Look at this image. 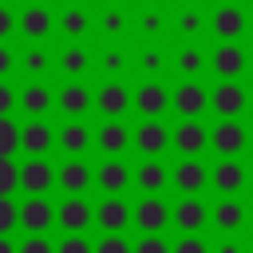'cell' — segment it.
<instances>
[{"mask_svg": "<svg viewBox=\"0 0 253 253\" xmlns=\"http://www.w3.org/2000/svg\"><path fill=\"white\" fill-rule=\"evenodd\" d=\"M55 221L63 225V233H83L91 221H95V210L83 194H67L59 206H55Z\"/></svg>", "mask_w": 253, "mask_h": 253, "instance_id": "obj_1", "label": "cell"}, {"mask_svg": "<svg viewBox=\"0 0 253 253\" xmlns=\"http://www.w3.org/2000/svg\"><path fill=\"white\" fill-rule=\"evenodd\" d=\"M170 107H174L182 119H198V115L210 107V91H206L198 79H186V83H178V87L170 91Z\"/></svg>", "mask_w": 253, "mask_h": 253, "instance_id": "obj_2", "label": "cell"}, {"mask_svg": "<svg viewBox=\"0 0 253 253\" xmlns=\"http://www.w3.org/2000/svg\"><path fill=\"white\" fill-rule=\"evenodd\" d=\"M245 142H249V130H245L237 119H217V126L210 130V146H213L221 158L241 154V150H245Z\"/></svg>", "mask_w": 253, "mask_h": 253, "instance_id": "obj_3", "label": "cell"}, {"mask_svg": "<svg viewBox=\"0 0 253 253\" xmlns=\"http://www.w3.org/2000/svg\"><path fill=\"white\" fill-rule=\"evenodd\" d=\"M210 63H213V71H217L221 79H237V75L249 67V51H245L237 40H221V43L213 47Z\"/></svg>", "mask_w": 253, "mask_h": 253, "instance_id": "obj_4", "label": "cell"}, {"mask_svg": "<svg viewBox=\"0 0 253 253\" xmlns=\"http://www.w3.org/2000/svg\"><path fill=\"white\" fill-rule=\"evenodd\" d=\"M210 107H213L221 119H237V111L249 107V91H245L237 79H221V83L210 91Z\"/></svg>", "mask_w": 253, "mask_h": 253, "instance_id": "obj_5", "label": "cell"}, {"mask_svg": "<svg viewBox=\"0 0 253 253\" xmlns=\"http://www.w3.org/2000/svg\"><path fill=\"white\" fill-rule=\"evenodd\" d=\"M130 221H134L138 229H146V233H162V229L170 225V206H166L158 194H146V198L130 210Z\"/></svg>", "mask_w": 253, "mask_h": 253, "instance_id": "obj_6", "label": "cell"}, {"mask_svg": "<svg viewBox=\"0 0 253 253\" xmlns=\"http://www.w3.org/2000/svg\"><path fill=\"white\" fill-rule=\"evenodd\" d=\"M51 146H55V130H51V123H43V119H28V123L20 126V150H28V158H43Z\"/></svg>", "mask_w": 253, "mask_h": 253, "instance_id": "obj_7", "label": "cell"}, {"mask_svg": "<svg viewBox=\"0 0 253 253\" xmlns=\"http://www.w3.org/2000/svg\"><path fill=\"white\" fill-rule=\"evenodd\" d=\"M170 221H174L182 233H198V229L210 221V210H206V202H202L198 194H186L178 206H170Z\"/></svg>", "mask_w": 253, "mask_h": 253, "instance_id": "obj_8", "label": "cell"}, {"mask_svg": "<svg viewBox=\"0 0 253 253\" xmlns=\"http://www.w3.org/2000/svg\"><path fill=\"white\" fill-rule=\"evenodd\" d=\"M51 186H55V166L47 158H24V166H20V190L47 194Z\"/></svg>", "mask_w": 253, "mask_h": 253, "instance_id": "obj_9", "label": "cell"}, {"mask_svg": "<svg viewBox=\"0 0 253 253\" xmlns=\"http://www.w3.org/2000/svg\"><path fill=\"white\" fill-rule=\"evenodd\" d=\"M51 221H55V206H51L43 194H28V202L20 206V225H24L28 233H43Z\"/></svg>", "mask_w": 253, "mask_h": 253, "instance_id": "obj_10", "label": "cell"}, {"mask_svg": "<svg viewBox=\"0 0 253 253\" xmlns=\"http://www.w3.org/2000/svg\"><path fill=\"white\" fill-rule=\"evenodd\" d=\"M95 221H99L107 233H123V229L130 225V206H126V198L107 194V198L95 206Z\"/></svg>", "mask_w": 253, "mask_h": 253, "instance_id": "obj_11", "label": "cell"}, {"mask_svg": "<svg viewBox=\"0 0 253 253\" xmlns=\"http://www.w3.org/2000/svg\"><path fill=\"white\" fill-rule=\"evenodd\" d=\"M51 24H55V20H51V12H47L43 0H28V8L16 16V28H20L28 40H43V36L51 32Z\"/></svg>", "mask_w": 253, "mask_h": 253, "instance_id": "obj_12", "label": "cell"}, {"mask_svg": "<svg viewBox=\"0 0 253 253\" xmlns=\"http://www.w3.org/2000/svg\"><path fill=\"white\" fill-rule=\"evenodd\" d=\"M130 138H134V146H138L146 158H158V154L170 146V130H166L158 119H146V123H138Z\"/></svg>", "mask_w": 253, "mask_h": 253, "instance_id": "obj_13", "label": "cell"}, {"mask_svg": "<svg viewBox=\"0 0 253 253\" xmlns=\"http://www.w3.org/2000/svg\"><path fill=\"white\" fill-rule=\"evenodd\" d=\"M170 142L186 154V158H194L198 150H206L210 146V130L198 123V119H182L178 126H174V134H170Z\"/></svg>", "mask_w": 253, "mask_h": 253, "instance_id": "obj_14", "label": "cell"}, {"mask_svg": "<svg viewBox=\"0 0 253 253\" xmlns=\"http://www.w3.org/2000/svg\"><path fill=\"white\" fill-rule=\"evenodd\" d=\"M91 178H95V170L83 158H63V166H55V186L67 194H83L91 186Z\"/></svg>", "mask_w": 253, "mask_h": 253, "instance_id": "obj_15", "label": "cell"}, {"mask_svg": "<svg viewBox=\"0 0 253 253\" xmlns=\"http://www.w3.org/2000/svg\"><path fill=\"white\" fill-rule=\"evenodd\" d=\"M210 182H213L221 194H237V190L249 182V170H245L237 158H217L213 170H210Z\"/></svg>", "mask_w": 253, "mask_h": 253, "instance_id": "obj_16", "label": "cell"}, {"mask_svg": "<svg viewBox=\"0 0 253 253\" xmlns=\"http://www.w3.org/2000/svg\"><path fill=\"white\" fill-rule=\"evenodd\" d=\"M170 182H174V190H182V194H198V190H206L210 170H206L198 158H182V162L170 170Z\"/></svg>", "mask_w": 253, "mask_h": 253, "instance_id": "obj_17", "label": "cell"}, {"mask_svg": "<svg viewBox=\"0 0 253 253\" xmlns=\"http://www.w3.org/2000/svg\"><path fill=\"white\" fill-rule=\"evenodd\" d=\"M210 28H213L221 40H237V36L249 28V16H245L237 4H217V12L210 16Z\"/></svg>", "mask_w": 253, "mask_h": 253, "instance_id": "obj_18", "label": "cell"}, {"mask_svg": "<svg viewBox=\"0 0 253 253\" xmlns=\"http://www.w3.org/2000/svg\"><path fill=\"white\" fill-rule=\"evenodd\" d=\"M95 142H99V150H103L107 158H119V154L126 150V142H130V130H126V123L107 119V123L95 130Z\"/></svg>", "mask_w": 253, "mask_h": 253, "instance_id": "obj_19", "label": "cell"}, {"mask_svg": "<svg viewBox=\"0 0 253 253\" xmlns=\"http://www.w3.org/2000/svg\"><path fill=\"white\" fill-rule=\"evenodd\" d=\"M126 103H130V91H126V83H119V79H107L99 91H95V107L103 111V115H123L126 111Z\"/></svg>", "mask_w": 253, "mask_h": 253, "instance_id": "obj_20", "label": "cell"}, {"mask_svg": "<svg viewBox=\"0 0 253 253\" xmlns=\"http://www.w3.org/2000/svg\"><path fill=\"white\" fill-rule=\"evenodd\" d=\"M134 174L126 170V162L123 158H103L99 162V170H95V182H99V190H107V194H119V190H126V182H130Z\"/></svg>", "mask_w": 253, "mask_h": 253, "instance_id": "obj_21", "label": "cell"}, {"mask_svg": "<svg viewBox=\"0 0 253 253\" xmlns=\"http://www.w3.org/2000/svg\"><path fill=\"white\" fill-rule=\"evenodd\" d=\"M134 107H138L146 119H154V115H162V111L170 107V91H166L162 83L150 79V83H142V87L134 91Z\"/></svg>", "mask_w": 253, "mask_h": 253, "instance_id": "obj_22", "label": "cell"}, {"mask_svg": "<svg viewBox=\"0 0 253 253\" xmlns=\"http://www.w3.org/2000/svg\"><path fill=\"white\" fill-rule=\"evenodd\" d=\"M55 146L63 150V154H71V158H79L87 146H91V130L83 126V123H63L59 130H55Z\"/></svg>", "mask_w": 253, "mask_h": 253, "instance_id": "obj_23", "label": "cell"}, {"mask_svg": "<svg viewBox=\"0 0 253 253\" xmlns=\"http://www.w3.org/2000/svg\"><path fill=\"white\" fill-rule=\"evenodd\" d=\"M91 103H95V99H91V91H87L83 83H63L59 95H55V107H59L63 115H83Z\"/></svg>", "mask_w": 253, "mask_h": 253, "instance_id": "obj_24", "label": "cell"}, {"mask_svg": "<svg viewBox=\"0 0 253 253\" xmlns=\"http://www.w3.org/2000/svg\"><path fill=\"white\" fill-rule=\"evenodd\" d=\"M134 182H138V190H146V194H158V190L170 182V170H166L158 158H142V166L134 170Z\"/></svg>", "mask_w": 253, "mask_h": 253, "instance_id": "obj_25", "label": "cell"}, {"mask_svg": "<svg viewBox=\"0 0 253 253\" xmlns=\"http://www.w3.org/2000/svg\"><path fill=\"white\" fill-rule=\"evenodd\" d=\"M210 217H213V225H217V229H225V233H229V229H237V225L245 221V206H241L233 194H225V198L213 206V213H210Z\"/></svg>", "mask_w": 253, "mask_h": 253, "instance_id": "obj_26", "label": "cell"}, {"mask_svg": "<svg viewBox=\"0 0 253 253\" xmlns=\"http://www.w3.org/2000/svg\"><path fill=\"white\" fill-rule=\"evenodd\" d=\"M20 103H24V111H28L32 119H40L43 111H51V107H55V95H51L43 83H28V87L20 91Z\"/></svg>", "mask_w": 253, "mask_h": 253, "instance_id": "obj_27", "label": "cell"}, {"mask_svg": "<svg viewBox=\"0 0 253 253\" xmlns=\"http://www.w3.org/2000/svg\"><path fill=\"white\" fill-rule=\"evenodd\" d=\"M59 28H63L67 36H83V32L91 28V12H87L83 4H67V8L59 12Z\"/></svg>", "mask_w": 253, "mask_h": 253, "instance_id": "obj_28", "label": "cell"}, {"mask_svg": "<svg viewBox=\"0 0 253 253\" xmlns=\"http://www.w3.org/2000/svg\"><path fill=\"white\" fill-rule=\"evenodd\" d=\"M87 63H91V51H87L83 43H67V47L59 51V67H63L67 75H83Z\"/></svg>", "mask_w": 253, "mask_h": 253, "instance_id": "obj_29", "label": "cell"}, {"mask_svg": "<svg viewBox=\"0 0 253 253\" xmlns=\"http://www.w3.org/2000/svg\"><path fill=\"white\" fill-rule=\"evenodd\" d=\"M16 150H20V126L8 115H0V158H12Z\"/></svg>", "mask_w": 253, "mask_h": 253, "instance_id": "obj_30", "label": "cell"}, {"mask_svg": "<svg viewBox=\"0 0 253 253\" xmlns=\"http://www.w3.org/2000/svg\"><path fill=\"white\" fill-rule=\"evenodd\" d=\"M178 67H182L186 79H194V75L206 67V55H202L198 47H182V51H178Z\"/></svg>", "mask_w": 253, "mask_h": 253, "instance_id": "obj_31", "label": "cell"}, {"mask_svg": "<svg viewBox=\"0 0 253 253\" xmlns=\"http://www.w3.org/2000/svg\"><path fill=\"white\" fill-rule=\"evenodd\" d=\"M12 190H20V166L12 158H0V198H8Z\"/></svg>", "mask_w": 253, "mask_h": 253, "instance_id": "obj_32", "label": "cell"}, {"mask_svg": "<svg viewBox=\"0 0 253 253\" xmlns=\"http://www.w3.org/2000/svg\"><path fill=\"white\" fill-rule=\"evenodd\" d=\"M95 253H134V245L123 237V233H107L95 241Z\"/></svg>", "mask_w": 253, "mask_h": 253, "instance_id": "obj_33", "label": "cell"}, {"mask_svg": "<svg viewBox=\"0 0 253 253\" xmlns=\"http://www.w3.org/2000/svg\"><path fill=\"white\" fill-rule=\"evenodd\" d=\"M55 253H95V245H91L83 233H63L59 245H55Z\"/></svg>", "mask_w": 253, "mask_h": 253, "instance_id": "obj_34", "label": "cell"}, {"mask_svg": "<svg viewBox=\"0 0 253 253\" xmlns=\"http://www.w3.org/2000/svg\"><path fill=\"white\" fill-rule=\"evenodd\" d=\"M12 225H20V206L8 194V198H0V233H8Z\"/></svg>", "mask_w": 253, "mask_h": 253, "instance_id": "obj_35", "label": "cell"}, {"mask_svg": "<svg viewBox=\"0 0 253 253\" xmlns=\"http://www.w3.org/2000/svg\"><path fill=\"white\" fill-rule=\"evenodd\" d=\"M99 28H103V32H111V36H115V32H123V28H126V12H119V8L111 4V8L99 16Z\"/></svg>", "mask_w": 253, "mask_h": 253, "instance_id": "obj_36", "label": "cell"}, {"mask_svg": "<svg viewBox=\"0 0 253 253\" xmlns=\"http://www.w3.org/2000/svg\"><path fill=\"white\" fill-rule=\"evenodd\" d=\"M134 253H170V241H162V233H142V241H134Z\"/></svg>", "mask_w": 253, "mask_h": 253, "instance_id": "obj_37", "label": "cell"}, {"mask_svg": "<svg viewBox=\"0 0 253 253\" xmlns=\"http://www.w3.org/2000/svg\"><path fill=\"white\" fill-rule=\"evenodd\" d=\"M170 253H210V249H206V241H202L198 233H182V237L170 245Z\"/></svg>", "mask_w": 253, "mask_h": 253, "instance_id": "obj_38", "label": "cell"}, {"mask_svg": "<svg viewBox=\"0 0 253 253\" xmlns=\"http://www.w3.org/2000/svg\"><path fill=\"white\" fill-rule=\"evenodd\" d=\"M16 253H55V245H51L43 233H28L24 245H16Z\"/></svg>", "mask_w": 253, "mask_h": 253, "instance_id": "obj_39", "label": "cell"}, {"mask_svg": "<svg viewBox=\"0 0 253 253\" xmlns=\"http://www.w3.org/2000/svg\"><path fill=\"white\" fill-rule=\"evenodd\" d=\"M24 67H28L32 75L47 71V51H43V47H28V55H24Z\"/></svg>", "mask_w": 253, "mask_h": 253, "instance_id": "obj_40", "label": "cell"}, {"mask_svg": "<svg viewBox=\"0 0 253 253\" xmlns=\"http://www.w3.org/2000/svg\"><path fill=\"white\" fill-rule=\"evenodd\" d=\"M202 24H206L202 12H194V8H186V12L178 16V28H182V32H202Z\"/></svg>", "mask_w": 253, "mask_h": 253, "instance_id": "obj_41", "label": "cell"}, {"mask_svg": "<svg viewBox=\"0 0 253 253\" xmlns=\"http://www.w3.org/2000/svg\"><path fill=\"white\" fill-rule=\"evenodd\" d=\"M12 32H16V12L0 4V43H4V40H8Z\"/></svg>", "mask_w": 253, "mask_h": 253, "instance_id": "obj_42", "label": "cell"}, {"mask_svg": "<svg viewBox=\"0 0 253 253\" xmlns=\"http://www.w3.org/2000/svg\"><path fill=\"white\" fill-rule=\"evenodd\" d=\"M126 63V51H119V47H111V51H103V67L107 71H119Z\"/></svg>", "mask_w": 253, "mask_h": 253, "instance_id": "obj_43", "label": "cell"}, {"mask_svg": "<svg viewBox=\"0 0 253 253\" xmlns=\"http://www.w3.org/2000/svg\"><path fill=\"white\" fill-rule=\"evenodd\" d=\"M12 107H16V91H12V87L0 79V115H8Z\"/></svg>", "mask_w": 253, "mask_h": 253, "instance_id": "obj_44", "label": "cell"}, {"mask_svg": "<svg viewBox=\"0 0 253 253\" xmlns=\"http://www.w3.org/2000/svg\"><path fill=\"white\" fill-rule=\"evenodd\" d=\"M12 59H16V55H12V47H8V43H0V79H4V75H8L12 67H16Z\"/></svg>", "mask_w": 253, "mask_h": 253, "instance_id": "obj_45", "label": "cell"}, {"mask_svg": "<svg viewBox=\"0 0 253 253\" xmlns=\"http://www.w3.org/2000/svg\"><path fill=\"white\" fill-rule=\"evenodd\" d=\"M158 28H162V16L146 12V16H142V32H158Z\"/></svg>", "mask_w": 253, "mask_h": 253, "instance_id": "obj_46", "label": "cell"}, {"mask_svg": "<svg viewBox=\"0 0 253 253\" xmlns=\"http://www.w3.org/2000/svg\"><path fill=\"white\" fill-rule=\"evenodd\" d=\"M158 63H162V55H158V51H142V67H146V71H154Z\"/></svg>", "mask_w": 253, "mask_h": 253, "instance_id": "obj_47", "label": "cell"}, {"mask_svg": "<svg viewBox=\"0 0 253 253\" xmlns=\"http://www.w3.org/2000/svg\"><path fill=\"white\" fill-rule=\"evenodd\" d=\"M0 253H16V245L8 241V233H0Z\"/></svg>", "mask_w": 253, "mask_h": 253, "instance_id": "obj_48", "label": "cell"}, {"mask_svg": "<svg viewBox=\"0 0 253 253\" xmlns=\"http://www.w3.org/2000/svg\"><path fill=\"white\" fill-rule=\"evenodd\" d=\"M217 253H237V245H233V241H221V245H217Z\"/></svg>", "mask_w": 253, "mask_h": 253, "instance_id": "obj_49", "label": "cell"}, {"mask_svg": "<svg viewBox=\"0 0 253 253\" xmlns=\"http://www.w3.org/2000/svg\"><path fill=\"white\" fill-rule=\"evenodd\" d=\"M249 67H253V51H249Z\"/></svg>", "mask_w": 253, "mask_h": 253, "instance_id": "obj_50", "label": "cell"}, {"mask_svg": "<svg viewBox=\"0 0 253 253\" xmlns=\"http://www.w3.org/2000/svg\"><path fill=\"white\" fill-rule=\"evenodd\" d=\"M249 107H253V91H249Z\"/></svg>", "mask_w": 253, "mask_h": 253, "instance_id": "obj_51", "label": "cell"}, {"mask_svg": "<svg viewBox=\"0 0 253 253\" xmlns=\"http://www.w3.org/2000/svg\"><path fill=\"white\" fill-rule=\"evenodd\" d=\"M249 146H253V130H249Z\"/></svg>", "mask_w": 253, "mask_h": 253, "instance_id": "obj_52", "label": "cell"}, {"mask_svg": "<svg viewBox=\"0 0 253 253\" xmlns=\"http://www.w3.org/2000/svg\"><path fill=\"white\" fill-rule=\"evenodd\" d=\"M67 4H83V0H67Z\"/></svg>", "mask_w": 253, "mask_h": 253, "instance_id": "obj_53", "label": "cell"}, {"mask_svg": "<svg viewBox=\"0 0 253 253\" xmlns=\"http://www.w3.org/2000/svg\"><path fill=\"white\" fill-rule=\"evenodd\" d=\"M249 182H253V170H249Z\"/></svg>", "mask_w": 253, "mask_h": 253, "instance_id": "obj_54", "label": "cell"}, {"mask_svg": "<svg viewBox=\"0 0 253 253\" xmlns=\"http://www.w3.org/2000/svg\"><path fill=\"white\" fill-rule=\"evenodd\" d=\"M221 4H233V0H221Z\"/></svg>", "mask_w": 253, "mask_h": 253, "instance_id": "obj_55", "label": "cell"}, {"mask_svg": "<svg viewBox=\"0 0 253 253\" xmlns=\"http://www.w3.org/2000/svg\"><path fill=\"white\" fill-rule=\"evenodd\" d=\"M249 28H253V16H249Z\"/></svg>", "mask_w": 253, "mask_h": 253, "instance_id": "obj_56", "label": "cell"}, {"mask_svg": "<svg viewBox=\"0 0 253 253\" xmlns=\"http://www.w3.org/2000/svg\"><path fill=\"white\" fill-rule=\"evenodd\" d=\"M111 4H115V0H111Z\"/></svg>", "mask_w": 253, "mask_h": 253, "instance_id": "obj_57", "label": "cell"}, {"mask_svg": "<svg viewBox=\"0 0 253 253\" xmlns=\"http://www.w3.org/2000/svg\"><path fill=\"white\" fill-rule=\"evenodd\" d=\"M0 4H4V0H0Z\"/></svg>", "mask_w": 253, "mask_h": 253, "instance_id": "obj_58", "label": "cell"}]
</instances>
